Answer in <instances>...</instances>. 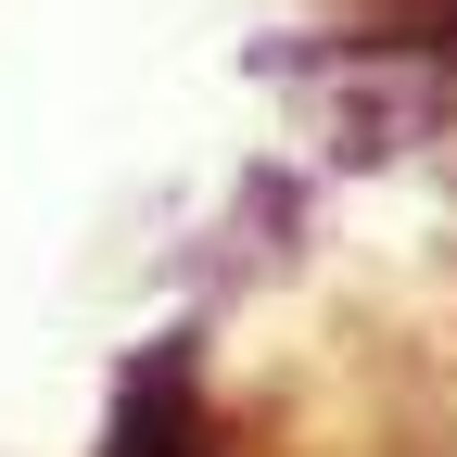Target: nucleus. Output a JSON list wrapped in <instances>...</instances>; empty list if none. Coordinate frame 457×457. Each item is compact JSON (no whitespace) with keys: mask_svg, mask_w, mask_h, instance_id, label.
Wrapping results in <instances>:
<instances>
[{"mask_svg":"<svg viewBox=\"0 0 457 457\" xmlns=\"http://www.w3.org/2000/svg\"><path fill=\"white\" fill-rule=\"evenodd\" d=\"M114 457H204L191 445V356L165 343L153 369H128V407H114Z\"/></svg>","mask_w":457,"mask_h":457,"instance_id":"1","label":"nucleus"}]
</instances>
